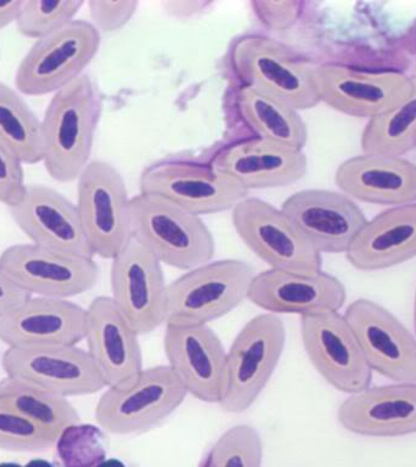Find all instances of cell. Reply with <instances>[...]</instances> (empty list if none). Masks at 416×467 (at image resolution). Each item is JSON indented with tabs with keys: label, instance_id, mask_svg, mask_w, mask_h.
<instances>
[{
	"label": "cell",
	"instance_id": "cell-9",
	"mask_svg": "<svg viewBox=\"0 0 416 467\" xmlns=\"http://www.w3.org/2000/svg\"><path fill=\"white\" fill-rule=\"evenodd\" d=\"M237 236L270 269L316 273L323 258L280 208L258 197H244L232 210Z\"/></svg>",
	"mask_w": 416,
	"mask_h": 467
},
{
	"label": "cell",
	"instance_id": "cell-24",
	"mask_svg": "<svg viewBox=\"0 0 416 467\" xmlns=\"http://www.w3.org/2000/svg\"><path fill=\"white\" fill-rule=\"evenodd\" d=\"M343 429L364 437L416 433V382L368 387L350 394L338 410Z\"/></svg>",
	"mask_w": 416,
	"mask_h": 467
},
{
	"label": "cell",
	"instance_id": "cell-39",
	"mask_svg": "<svg viewBox=\"0 0 416 467\" xmlns=\"http://www.w3.org/2000/svg\"><path fill=\"white\" fill-rule=\"evenodd\" d=\"M22 0H10V2H0V31L7 26L15 24L20 13Z\"/></svg>",
	"mask_w": 416,
	"mask_h": 467
},
{
	"label": "cell",
	"instance_id": "cell-35",
	"mask_svg": "<svg viewBox=\"0 0 416 467\" xmlns=\"http://www.w3.org/2000/svg\"><path fill=\"white\" fill-rule=\"evenodd\" d=\"M139 3L135 0L127 2H109V0H90L88 9L91 25L99 32L109 33L123 28L133 18Z\"/></svg>",
	"mask_w": 416,
	"mask_h": 467
},
{
	"label": "cell",
	"instance_id": "cell-16",
	"mask_svg": "<svg viewBox=\"0 0 416 467\" xmlns=\"http://www.w3.org/2000/svg\"><path fill=\"white\" fill-rule=\"evenodd\" d=\"M343 316L372 371L394 382H416V337L392 313L359 298Z\"/></svg>",
	"mask_w": 416,
	"mask_h": 467
},
{
	"label": "cell",
	"instance_id": "cell-42",
	"mask_svg": "<svg viewBox=\"0 0 416 467\" xmlns=\"http://www.w3.org/2000/svg\"><path fill=\"white\" fill-rule=\"evenodd\" d=\"M414 328H415V337H416V292L414 298Z\"/></svg>",
	"mask_w": 416,
	"mask_h": 467
},
{
	"label": "cell",
	"instance_id": "cell-19",
	"mask_svg": "<svg viewBox=\"0 0 416 467\" xmlns=\"http://www.w3.org/2000/svg\"><path fill=\"white\" fill-rule=\"evenodd\" d=\"M345 285L324 273L266 269L255 273L248 301L265 313L294 314L299 317L339 312L345 306Z\"/></svg>",
	"mask_w": 416,
	"mask_h": 467
},
{
	"label": "cell",
	"instance_id": "cell-28",
	"mask_svg": "<svg viewBox=\"0 0 416 467\" xmlns=\"http://www.w3.org/2000/svg\"><path fill=\"white\" fill-rule=\"evenodd\" d=\"M0 403L58 434L79 423V414L68 398L57 396L22 379L0 381Z\"/></svg>",
	"mask_w": 416,
	"mask_h": 467
},
{
	"label": "cell",
	"instance_id": "cell-33",
	"mask_svg": "<svg viewBox=\"0 0 416 467\" xmlns=\"http://www.w3.org/2000/svg\"><path fill=\"white\" fill-rule=\"evenodd\" d=\"M58 434L0 403V449L44 451L57 444Z\"/></svg>",
	"mask_w": 416,
	"mask_h": 467
},
{
	"label": "cell",
	"instance_id": "cell-25",
	"mask_svg": "<svg viewBox=\"0 0 416 467\" xmlns=\"http://www.w3.org/2000/svg\"><path fill=\"white\" fill-rule=\"evenodd\" d=\"M335 182L361 202L404 206L416 202V164L403 157L364 155L339 164Z\"/></svg>",
	"mask_w": 416,
	"mask_h": 467
},
{
	"label": "cell",
	"instance_id": "cell-13",
	"mask_svg": "<svg viewBox=\"0 0 416 467\" xmlns=\"http://www.w3.org/2000/svg\"><path fill=\"white\" fill-rule=\"evenodd\" d=\"M0 266L32 296L69 299L98 284L100 269L91 257L18 244L0 254Z\"/></svg>",
	"mask_w": 416,
	"mask_h": 467
},
{
	"label": "cell",
	"instance_id": "cell-5",
	"mask_svg": "<svg viewBox=\"0 0 416 467\" xmlns=\"http://www.w3.org/2000/svg\"><path fill=\"white\" fill-rule=\"evenodd\" d=\"M285 343L284 321L276 314H259L244 325L226 350L223 411L241 414L255 404L279 364Z\"/></svg>",
	"mask_w": 416,
	"mask_h": 467
},
{
	"label": "cell",
	"instance_id": "cell-27",
	"mask_svg": "<svg viewBox=\"0 0 416 467\" xmlns=\"http://www.w3.org/2000/svg\"><path fill=\"white\" fill-rule=\"evenodd\" d=\"M237 109L255 138L303 151L308 140V128L297 109L261 91L241 87Z\"/></svg>",
	"mask_w": 416,
	"mask_h": 467
},
{
	"label": "cell",
	"instance_id": "cell-40",
	"mask_svg": "<svg viewBox=\"0 0 416 467\" xmlns=\"http://www.w3.org/2000/svg\"><path fill=\"white\" fill-rule=\"evenodd\" d=\"M26 467H53L51 463L44 462V460H33V462L27 463Z\"/></svg>",
	"mask_w": 416,
	"mask_h": 467
},
{
	"label": "cell",
	"instance_id": "cell-31",
	"mask_svg": "<svg viewBox=\"0 0 416 467\" xmlns=\"http://www.w3.org/2000/svg\"><path fill=\"white\" fill-rule=\"evenodd\" d=\"M83 0H22L16 24L26 38L40 40L76 20Z\"/></svg>",
	"mask_w": 416,
	"mask_h": 467
},
{
	"label": "cell",
	"instance_id": "cell-2",
	"mask_svg": "<svg viewBox=\"0 0 416 467\" xmlns=\"http://www.w3.org/2000/svg\"><path fill=\"white\" fill-rule=\"evenodd\" d=\"M130 229L162 265L186 272L214 257V237L203 219L163 197H130Z\"/></svg>",
	"mask_w": 416,
	"mask_h": 467
},
{
	"label": "cell",
	"instance_id": "cell-36",
	"mask_svg": "<svg viewBox=\"0 0 416 467\" xmlns=\"http://www.w3.org/2000/svg\"><path fill=\"white\" fill-rule=\"evenodd\" d=\"M26 188L24 163L0 141V203L15 206Z\"/></svg>",
	"mask_w": 416,
	"mask_h": 467
},
{
	"label": "cell",
	"instance_id": "cell-10",
	"mask_svg": "<svg viewBox=\"0 0 416 467\" xmlns=\"http://www.w3.org/2000/svg\"><path fill=\"white\" fill-rule=\"evenodd\" d=\"M111 261V298L134 330L148 335L166 324L162 263L131 235Z\"/></svg>",
	"mask_w": 416,
	"mask_h": 467
},
{
	"label": "cell",
	"instance_id": "cell-11",
	"mask_svg": "<svg viewBox=\"0 0 416 467\" xmlns=\"http://www.w3.org/2000/svg\"><path fill=\"white\" fill-rule=\"evenodd\" d=\"M139 190L163 197L199 217L233 210L248 196L247 190L212 164L178 160L161 161L145 168Z\"/></svg>",
	"mask_w": 416,
	"mask_h": 467
},
{
	"label": "cell",
	"instance_id": "cell-14",
	"mask_svg": "<svg viewBox=\"0 0 416 467\" xmlns=\"http://www.w3.org/2000/svg\"><path fill=\"white\" fill-rule=\"evenodd\" d=\"M299 327L307 356L328 385L349 396L370 387L372 370L345 316L302 317Z\"/></svg>",
	"mask_w": 416,
	"mask_h": 467
},
{
	"label": "cell",
	"instance_id": "cell-32",
	"mask_svg": "<svg viewBox=\"0 0 416 467\" xmlns=\"http://www.w3.org/2000/svg\"><path fill=\"white\" fill-rule=\"evenodd\" d=\"M263 441L254 426L230 427L215 441L203 467H262Z\"/></svg>",
	"mask_w": 416,
	"mask_h": 467
},
{
	"label": "cell",
	"instance_id": "cell-3",
	"mask_svg": "<svg viewBox=\"0 0 416 467\" xmlns=\"http://www.w3.org/2000/svg\"><path fill=\"white\" fill-rule=\"evenodd\" d=\"M254 266L239 259L204 263L167 285L166 325H208L248 299Z\"/></svg>",
	"mask_w": 416,
	"mask_h": 467
},
{
	"label": "cell",
	"instance_id": "cell-4",
	"mask_svg": "<svg viewBox=\"0 0 416 467\" xmlns=\"http://www.w3.org/2000/svg\"><path fill=\"white\" fill-rule=\"evenodd\" d=\"M230 60L243 87L261 91L297 111L320 104L313 66L287 47L265 36H241Z\"/></svg>",
	"mask_w": 416,
	"mask_h": 467
},
{
	"label": "cell",
	"instance_id": "cell-23",
	"mask_svg": "<svg viewBox=\"0 0 416 467\" xmlns=\"http://www.w3.org/2000/svg\"><path fill=\"white\" fill-rule=\"evenodd\" d=\"M212 166L250 192L295 184L305 178L308 160L303 151L254 138L226 146Z\"/></svg>",
	"mask_w": 416,
	"mask_h": 467
},
{
	"label": "cell",
	"instance_id": "cell-18",
	"mask_svg": "<svg viewBox=\"0 0 416 467\" xmlns=\"http://www.w3.org/2000/svg\"><path fill=\"white\" fill-rule=\"evenodd\" d=\"M280 210L320 254H346L368 222L354 200L332 190L292 193Z\"/></svg>",
	"mask_w": 416,
	"mask_h": 467
},
{
	"label": "cell",
	"instance_id": "cell-7",
	"mask_svg": "<svg viewBox=\"0 0 416 467\" xmlns=\"http://www.w3.org/2000/svg\"><path fill=\"white\" fill-rule=\"evenodd\" d=\"M100 44L101 33L91 22L72 21L33 44L17 66L15 87L27 97L55 94L86 73Z\"/></svg>",
	"mask_w": 416,
	"mask_h": 467
},
{
	"label": "cell",
	"instance_id": "cell-1",
	"mask_svg": "<svg viewBox=\"0 0 416 467\" xmlns=\"http://www.w3.org/2000/svg\"><path fill=\"white\" fill-rule=\"evenodd\" d=\"M101 99L84 73L51 98L42 119L44 168L58 182L77 181L90 162Z\"/></svg>",
	"mask_w": 416,
	"mask_h": 467
},
{
	"label": "cell",
	"instance_id": "cell-22",
	"mask_svg": "<svg viewBox=\"0 0 416 467\" xmlns=\"http://www.w3.org/2000/svg\"><path fill=\"white\" fill-rule=\"evenodd\" d=\"M139 336L109 296H99L88 306L87 350L106 389L130 382L144 368Z\"/></svg>",
	"mask_w": 416,
	"mask_h": 467
},
{
	"label": "cell",
	"instance_id": "cell-21",
	"mask_svg": "<svg viewBox=\"0 0 416 467\" xmlns=\"http://www.w3.org/2000/svg\"><path fill=\"white\" fill-rule=\"evenodd\" d=\"M9 213L31 244L94 258L76 203L57 190L43 184L27 185L22 199L9 208Z\"/></svg>",
	"mask_w": 416,
	"mask_h": 467
},
{
	"label": "cell",
	"instance_id": "cell-29",
	"mask_svg": "<svg viewBox=\"0 0 416 467\" xmlns=\"http://www.w3.org/2000/svg\"><path fill=\"white\" fill-rule=\"evenodd\" d=\"M0 141L24 164L43 162L42 120L14 88L0 80Z\"/></svg>",
	"mask_w": 416,
	"mask_h": 467
},
{
	"label": "cell",
	"instance_id": "cell-26",
	"mask_svg": "<svg viewBox=\"0 0 416 467\" xmlns=\"http://www.w3.org/2000/svg\"><path fill=\"white\" fill-rule=\"evenodd\" d=\"M346 255L363 272L390 268L416 257V202L390 207L365 223Z\"/></svg>",
	"mask_w": 416,
	"mask_h": 467
},
{
	"label": "cell",
	"instance_id": "cell-44",
	"mask_svg": "<svg viewBox=\"0 0 416 467\" xmlns=\"http://www.w3.org/2000/svg\"><path fill=\"white\" fill-rule=\"evenodd\" d=\"M0 367H2V354H0Z\"/></svg>",
	"mask_w": 416,
	"mask_h": 467
},
{
	"label": "cell",
	"instance_id": "cell-8",
	"mask_svg": "<svg viewBox=\"0 0 416 467\" xmlns=\"http://www.w3.org/2000/svg\"><path fill=\"white\" fill-rule=\"evenodd\" d=\"M77 182L76 207L91 254L112 259L130 237L126 182L111 163L100 160L90 161Z\"/></svg>",
	"mask_w": 416,
	"mask_h": 467
},
{
	"label": "cell",
	"instance_id": "cell-17",
	"mask_svg": "<svg viewBox=\"0 0 416 467\" xmlns=\"http://www.w3.org/2000/svg\"><path fill=\"white\" fill-rule=\"evenodd\" d=\"M168 367L186 393L203 403L219 404L225 389L226 350L208 325H166Z\"/></svg>",
	"mask_w": 416,
	"mask_h": 467
},
{
	"label": "cell",
	"instance_id": "cell-34",
	"mask_svg": "<svg viewBox=\"0 0 416 467\" xmlns=\"http://www.w3.org/2000/svg\"><path fill=\"white\" fill-rule=\"evenodd\" d=\"M55 445L65 467H98L104 460L101 432L95 426L80 423L68 426Z\"/></svg>",
	"mask_w": 416,
	"mask_h": 467
},
{
	"label": "cell",
	"instance_id": "cell-15",
	"mask_svg": "<svg viewBox=\"0 0 416 467\" xmlns=\"http://www.w3.org/2000/svg\"><path fill=\"white\" fill-rule=\"evenodd\" d=\"M320 102L357 119H375L403 101L412 78L400 71H364L338 64L314 67Z\"/></svg>",
	"mask_w": 416,
	"mask_h": 467
},
{
	"label": "cell",
	"instance_id": "cell-38",
	"mask_svg": "<svg viewBox=\"0 0 416 467\" xmlns=\"http://www.w3.org/2000/svg\"><path fill=\"white\" fill-rule=\"evenodd\" d=\"M31 297L32 295L18 286L9 274L0 266V314Z\"/></svg>",
	"mask_w": 416,
	"mask_h": 467
},
{
	"label": "cell",
	"instance_id": "cell-12",
	"mask_svg": "<svg viewBox=\"0 0 416 467\" xmlns=\"http://www.w3.org/2000/svg\"><path fill=\"white\" fill-rule=\"evenodd\" d=\"M2 368L7 378L65 398L89 396L106 389L89 353L78 346L7 347Z\"/></svg>",
	"mask_w": 416,
	"mask_h": 467
},
{
	"label": "cell",
	"instance_id": "cell-43",
	"mask_svg": "<svg viewBox=\"0 0 416 467\" xmlns=\"http://www.w3.org/2000/svg\"><path fill=\"white\" fill-rule=\"evenodd\" d=\"M0 467H21V466L14 465V463H3V465H0Z\"/></svg>",
	"mask_w": 416,
	"mask_h": 467
},
{
	"label": "cell",
	"instance_id": "cell-37",
	"mask_svg": "<svg viewBox=\"0 0 416 467\" xmlns=\"http://www.w3.org/2000/svg\"><path fill=\"white\" fill-rule=\"evenodd\" d=\"M252 5L261 20L273 28H287L294 24L299 13V4L295 2H255Z\"/></svg>",
	"mask_w": 416,
	"mask_h": 467
},
{
	"label": "cell",
	"instance_id": "cell-20",
	"mask_svg": "<svg viewBox=\"0 0 416 467\" xmlns=\"http://www.w3.org/2000/svg\"><path fill=\"white\" fill-rule=\"evenodd\" d=\"M86 334L87 308L69 299L32 296L0 314V341L7 347L77 346Z\"/></svg>",
	"mask_w": 416,
	"mask_h": 467
},
{
	"label": "cell",
	"instance_id": "cell-30",
	"mask_svg": "<svg viewBox=\"0 0 416 467\" xmlns=\"http://www.w3.org/2000/svg\"><path fill=\"white\" fill-rule=\"evenodd\" d=\"M367 155L401 157L416 146V78L403 101L369 120L361 133Z\"/></svg>",
	"mask_w": 416,
	"mask_h": 467
},
{
	"label": "cell",
	"instance_id": "cell-41",
	"mask_svg": "<svg viewBox=\"0 0 416 467\" xmlns=\"http://www.w3.org/2000/svg\"><path fill=\"white\" fill-rule=\"evenodd\" d=\"M98 467H123V465L116 460H109V462H102Z\"/></svg>",
	"mask_w": 416,
	"mask_h": 467
},
{
	"label": "cell",
	"instance_id": "cell-6",
	"mask_svg": "<svg viewBox=\"0 0 416 467\" xmlns=\"http://www.w3.org/2000/svg\"><path fill=\"white\" fill-rule=\"evenodd\" d=\"M186 390L168 365L142 368L130 382L108 387L95 408L98 425L112 434L144 432L185 400Z\"/></svg>",
	"mask_w": 416,
	"mask_h": 467
}]
</instances>
